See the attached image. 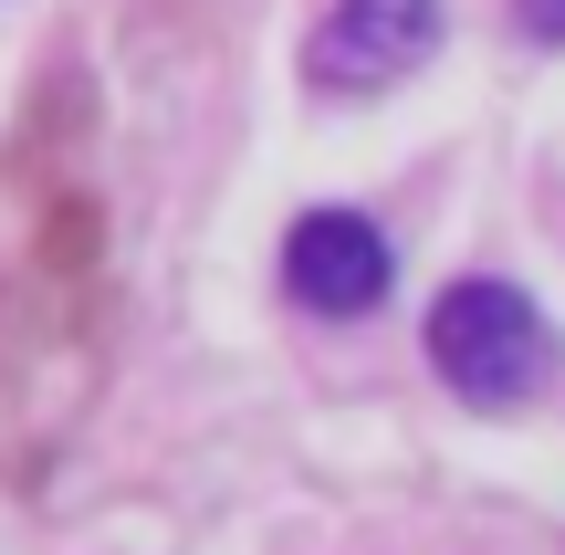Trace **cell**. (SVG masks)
<instances>
[{"instance_id": "6da1fadb", "label": "cell", "mask_w": 565, "mask_h": 555, "mask_svg": "<svg viewBox=\"0 0 565 555\" xmlns=\"http://www.w3.org/2000/svg\"><path fill=\"white\" fill-rule=\"evenodd\" d=\"M429 367H440L450 398H471V409H524V398L555 388V335L513 284L471 273V284H450L440 305H429Z\"/></svg>"}, {"instance_id": "7a4b0ae2", "label": "cell", "mask_w": 565, "mask_h": 555, "mask_svg": "<svg viewBox=\"0 0 565 555\" xmlns=\"http://www.w3.org/2000/svg\"><path fill=\"white\" fill-rule=\"evenodd\" d=\"M440 53V0H335L303 42V74L324 95H377V84H408Z\"/></svg>"}, {"instance_id": "3957f363", "label": "cell", "mask_w": 565, "mask_h": 555, "mask_svg": "<svg viewBox=\"0 0 565 555\" xmlns=\"http://www.w3.org/2000/svg\"><path fill=\"white\" fill-rule=\"evenodd\" d=\"M282 284H294L303 314H377L387 284H398V252H387V231L366 221V210H303L294 231H282Z\"/></svg>"}, {"instance_id": "277c9868", "label": "cell", "mask_w": 565, "mask_h": 555, "mask_svg": "<svg viewBox=\"0 0 565 555\" xmlns=\"http://www.w3.org/2000/svg\"><path fill=\"white\" fill-rule=\"evenodd\" d=\"M513 21H524L534 42H565V0H513Z\"/></svg>"}]
</instances>
